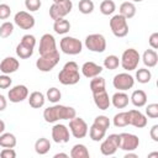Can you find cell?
Listing matches in <instances>:
<instances>
[{
  "mask_svg": "<svg viewBox=\"0 0 158 158\" xmlns=\"http://www.w3.org/2000/svg\"><path fill=\"white\" fill-rule=\"evenodd\" d=\"M74 116H77L75 109L65 105H53L44 109L43 111V118L49 123H53L58 120H70Z\"/></svg>",
  "mask_w": 158,
  "mask_h": 158,
  "instance_id": "cell-1",
  "label": "cell"
},
{
  "mask_svg": "<svg viewBox=\"0 0 158 158\" xmlns=\"http://www.w3.org/2000/svg\"><path fill=\"white\" fill-rule=\"evenodd\" d=\"M58 79L63 85H74L79 81L80 74H79V67L77 62L69 60L64 64L62 70L58 73Z\"/></svg>",
  "mask_w": 158,
  "mask_h": 158,
  "instance_id": "cell-2",
  "label": "cell"
},
{
  "mask_svg": "<svg viewBox=\"0 0 158 158\" xmlns=\"http://www.w3.org/2000/svg\"><path fill=\"white\" fill-rule=\"evenodd\" d=\"M35 44H36V38H35L33 35H30V33L23 35L20 43L16 47V54L22 59H26V58L31 57L32 53H33Z\"/></svg>",
  "mask_w": 158,
  "mask_h": 158,
  "instance_id": "cell-3",
  "label": "cell"
},
{
  "mask_svg": "<svg viewBox=\"0 0 158 158\" xmlns=\"http://www.w3.org/2000/svg\"><path fill=\"white\" fill-rule=\"evenodd\" d=\"M59 59H60L59 52L54 51L52 53H47V54L40 56V58L36 60V67L41 72H49L58 64Z\"/></svg>",
  "mask_w": 158,
  "mask_h": 158,
  "instance_id": "cell-4",
  "label": "cell"
},
{
  "mask_svg": "<svg viewBox=\"0 0 158 158\" xmlns=\"http://www.w3.org/2000/svg\"><path fill=\"white\" fill-rule=\"evenodd\" d=\"M110 28L116 37H125L128 33V23L127 19L121 14L114 15L110 20Z\"/></svg>",
  "mask_w": 158,
  "mask_h": 158,
  "instance_id": "cell-5",
  "label": "cell"
},
{
  "mask_svg": "<svg viewBox=\"0 0 158 158\" xmlns=\"http://www.w3.org/2000/svg\"><path fill=\"white\" fill-rule=\"evenodd\" d=\"M60 49L65 53V54H79L83 49V43L80 42V40L75 38V37H70V36H65L60 40Z\"/></svg>",
  "mask_w": 158,
  "mask_h": 158,
  "instance_id": "cell-6",
  "label": "cell"
},
{
  "mask_svg": "<svg viewBox=\"0 0 158 158\" xmlns=\"http://www.w3.org/2000/svg\"><path fill=\"white\" fill-rule=\"evenodd\" d=\"M139 62V53L135 48H127L121 56V65L125 70H133Z\"/></svg>",
  "mask_w": 158,
  "mask_h": 158,
  "instance_id": "cell-7",
  "label": "cell"
},
{
  "mask_svg": "<svg viewBox=\"0 0 158 158\" xmlns=\"http://www.w3.org/2000/svg\"><path fill=\"white\" fill-rule=\"evenodd\" d=\"M85 46L91 52L101 53L106 49V40L101 33H91L85 38Z\"/></svg>",
  "mask_w": 158,
  "mask_h": 158,
  "instance_id": "cell-8",
  "label": "cell"
},
{
  "mask_svg": "<svg viewBox=\"0 0 158 158\" xmlns=\"http://www.w3.org/2000/svg\"><path fill=\"white\" fill-rule=\"evenodd\" d=\"M73 9L72 0H64L62 2H53L49 7V16L52 20L67 16Z\"/></svg>",
  "mask_w": 158,
  "mask_h": 158,
  "instance_id": "cell-9",
  "label": "cell"
},
{
  "mask_svg": "<svg viewBox=\"0 0 158 158\" xmlns=\"http://www.w3.org/2000/svg\"><path fill=\"white\" fill-rule=\"evenodd\" d=\"M118 146H120V135L112 133L105 141L101 142V144H100V152L104 156H112V154L116 153Z\"/></svg>",
  "mask_w": 158,
  "mask_h": 158,
  "instance_id": "cell-10",
  "label": "cell"
},
{
  "mask_svg": "<svg viewBox=\"0 0 158 158\" xmlns=\"http://www.w3.org/2000/svg\"><path fill=\"white\" fill-rule=\"evenodd\" d=\"M69 128H70L72 135L75 138H83L88 133V123L81 117L74 116L73 118H70L69 120Z\"/></svg>",
  "mask_w": 158,
  "mask_h": 158,
  "instance_id": "cell-11",
  "label": "cell"
},
{
  "mask_svg": "<svg viewBox=\"0 0 158 158\" xmlns=\"http://www.w3.org/2000/svg\"><path fill=\"white\" fill-rule=\"evenodd\" d=\"M112 84H114L115 89H118L120 91H125V90H128L133 86L135 79L128 73H118L114 77Z\"/></svg>",
  "mask_w": 158,
  "mask_h": 158,
  "instance_id": "cell-12",
  "label": "cell"
},
{
  "mask_svg": "<svg viewBox=\"0 0 158 158\" xmlns=\"http://www.w3.org/2000/svg\"><path fill=\"white\" fill-rule=\"evenodd\" d=\"M139 146V138L133 135V133H120V146L118 148H121L122 151H135L137 147Z\"/></svg>",
  "mask_w": 158,
  "mask_h": 158,
  "instance_id": "cell-13",
  "label": "cell"
},
{
  "mask_svg": "<svg viewBox=\"0 0 158 158\" xmlns=\"http://www.w3.org/2000/svg\"><path fill=\"white\" fill-rule=\"evenodd\" d=\"M15 23L22 30H30L35 26V17L27 11H19L14 19Z\"/></svg>",
  "mask_w": 158,
  "mask_h": 158,
  "instance_id": "cell-14",
  "label": "cell"
},
{
  "mask_svg": "<svg viewBox=\"0 0 158 158\" xmlns=\"http://www.w3.org/2000/svg\"><path fill=\"white\" fill-rule=\"evenodd\" d=\"M57 51V44H56V40L51 33H44L41 40H40V56L47 54V53H52Z\"/></svg>",
  "mask_w": 158,
  "mask_h": 158,
  "instance_id": "cell-15",
  "label": "cell"
},
{
  "mask_svg": "<svg viewBox=\"0 0 158 158\" xmlns=\"http://www.w3.org/2000/svg\"><path fill=\"white\" fill-rule=\"evenodd\" d=\"M7 96H9V100L11 102H21L25 99H27V96H28V89L23 84L15 85L14 88H11L9 90Z\"/></svg>",
  "mask_w": 158,
  "mask_h": 158,
  "instance_id": "cell-16",
  "label": "cell"
},
{
  "mask_svg": "<svg viewBox=\"0 0 158 158\" xmlns=\"http://www.w3.org/2000/svg\"><path fill=\"white\" fill-rule=\"evenodd\" d=\"M69 130L63 123H57L52 127V138L56 143H67L69 141Z\"/></svg>",
  "mask_w": 158,
  "mask_h": 158,
  "instance_id": "cell-17",
  "label": "cell"
},
{
  "mask_svg": "<svg viewBox=\"0 0 158 158\" xmlns=\"http://www.w3.org/2000/svg\"><path fill=\"white\" fill-rule=\"evenodd\" d=\"M127 116H128V125H132L137 128H142L147 125L146 116L138 110H128Z\"/></svg>",
  "mask_w": 158,
  "mask_h": 158,
  "instance_id": "cell-18",
  "label": "cell"
},
{
  "mask_svg": "<svg viewBox=\"0 0 158 158\" xmlns=\"http://www.w3.org/2000/svg\"><path fill=\"white\" fill-rule=\"evenodd\" d=\"M93 98H94L95 105H96L100 110H106V109H109L111 101H110L109 94L106 93V89H105V90H100V91L93 93Z\"/></svg>",
  "mask_w": 158,
  "mask_h": 158,
  "instance_id": "cell-19",
  "label": "cell"
},
{
  "mask_svg": "<svg viewBox=\"0 0 158 158\" xmlns=\"http://www.w3.org/2000/svg\"><path fill=\"white\" fill-rule=\"evenodd\" d=\"M20 67V63L16 58L14 57H6L2 59V62L0 63V70L4 73V74H10V73H14L19 69Z\"/></svg>",
  "mask_w": 158,
  "mask_h": 158,
  "instance_id": "cell-20",
  "label": "cell"
},
{
  "mask_svg": "<svg viewBox=\"0 0 158 158\" xmlns=\"http://www.w3.org/2000/svg\"><path fill=\"white\" fill-rule=\"evenodd\" d=\"M102 72V67L94 62H85L81 65V73L86 78H94Z\"/></svg>",
  "mask_w": 158,
  "mask_h": 158,
  "instance_id": "cell-21",
  "label": "cell"
},
{
  "mask_svg": "<svg viewBox=\"0 0 158 158\" xmlns=\"http://www.w3.org/2000/svg\"><path fill=\"white\" fill-rule=\"evenodd\" d=\"M112 105L117 109H123L128 105V95L125 91H117L112 95Z\"/></svg>",
  "mask_w": 158,
  "mask_h": 158,
  "instance_id": "cell-22",
  "label": "cell"
},
{
  "mask_svg": "<svg viewBox=\"0 0 158 158\" xmlns=\"http://www.w3.org/2000/svg\"><path fill=\"white\" fill-rule=\"evenodd\" d=\"M28 104L33 109H40L44 104V95L41 91H32L28 96Z\"/></svg>",
  "mask_w": 158,
  "mask_h": 158,
  "instance_id": "cell-23",
  "label": "cell"
},
{
  "mask_svg": "<svg viewBox=\"0 0 158 158\" xmlns=\"http://www.w3.org/2000/svg\"><path fill=\"white\" fill-rule=\"evenodd\" d=\"M53 30L58 33V35H64L67 32H69L70 30V23L68 20H65L64 17L60 19H56L54 23H53Z\"/></svg>",
  "mask_w": 158,
  "mask_h": 158,
  "instance_id": "cell-24",
  "label": "cell"
},
{
  "mask_svg": "<svg viewBox=\"0 0 158 158\" xmlns=\"http://www.w3.org/2000/svg\"><path fill=\"white\" fill-rule=\"evenodd\" d=\"M131 101H132V104L135 106H138V107L146 105V102H147V94H146V91L142 90V89L135 90L132 93V95H131Z\"/></svg>",
  "mask_w": 158,
  "mask_h": 158,
  "instance_id": "cell-25",
  "label": "cell"
},
{
  "mask_svg": "<svg viewBox=\"0 0 158 158\" xmlns=\"http://www.w3.org/2000/svg\"><path fill=\"white\" fill-rule=\"evenodd\" d=\"M16 146V137L14 133L6 132L0 135V147L2 148H14Z\"/></svg>",
  "mask_w": 158,
  "mask_h": 158,
  "instance_id": "cell-26",
  "label": "cell"
},
{
  "mask_svg": "<svg viewBox=\"0 0 158 158\" xmlns=\"http://www.w3.org/2000/svg\"><path fill=\"white\" fill-rule=\"evenodd\" d=\"M120 14L126 17V19H131L135 16L136 14V6L132 1H125L120 5Z\"/></svg>",
  "mask_w": 158,
  "mask_h": 158,
  "instance_id": "cell-27",
  "label": "cell"
},
{
  "mask_svg": "<svg viewBox=\"0 0 158 158\" xmlns=\"http://www.w3.org/2000/svg\"><path fill=\"white\" fill-rule=\"evenodd\" d=\"M142 59H143V63L144 65L147 67H154L158 62V54L154 49H146L143 52V56H142Z\"/></svg>",
  "mask_w": 158,
  "mask_h": 158,
  "instance_id": "cell-28",
  "label": "cell"
},
{
  "mask_svg": "<svg viewBox=\"0 0 158 158\" xmlns=\"http://www.w3.org/2000/svg\"><path fill=\"white\" fill-rule=\"evenodd\" d=\"M49 149H51V142H49L47 138L41 137V138H38V139L35 142V151H36L37 154L43 156V154L48 153Z\"/></svg>",
  "mask_w": 158,
  "mask_h": 158,
  "instance_id": "cell-29",
  "label": "cell"
},
{
  "mask_svg": "<svg viewBox=\"0 0 158 158\" xmlns=\"http://www.w3.org/2000/svg\"><path fill=\"white\" fill-rule=\"evenodd\" d=\"M89 151L88 148L81 144V143H78V144H74L72 151H70V157L72 158H89Z\"/></svg>",
  "mask_w": 158,
  "mask_h": 158,
  "instance_id": "cell-30",
  "label": "cell"
},
{
  "mask_svg": "<svg viewBox=\"0 0 158 158\" xmlns=\"http://www.w3.org/2000/svg\"><path fill=\"white\" fill-rule=\"evenodd\" d=\"M105 133H106V130H104V128L96 126L95 123H93V125L90 126L89 136H90V138H91L93 141H95V142L101 141V139L105 137Z\"/></svg>",
  "mask_w": 158,
  "mask_h": 158,
  "instance_id": "cell-31",
  "label": "cell"
},
{
  "mask_svg": "<svg viewBox=\"0 0 158 158\" xmlns=\"http://www.w3.org/2000/svg\"><path fill=\"white\" fill-rule=\"evenodd\" d=\"M90 90H91V93L105 90V79L102 77H99V75L94 77L90 80Z\"/></svg>",
  "mask_w": 158,
  "mask_h": 158,
  "instance_id": "cell-32",
  "label": "cell"
},
{
  "mask_svg": "<svg viewBox=\"0 0 158 158\" xmlns=\"http://www.w3.org/2000/svg\"><path fill=\"white\" fill-rule=\"evenodd\" d=\"M116 10V4L114 0H102L100 4V11L102 15H111Z\"/></svg>",
  "mask_w": 158,
  "mask_h": 158,
  "instance_id": "cell-33",
  "label": "cell"
},
{
  "mask_svg": "<svg viewBox=\"0 0 158 158\" xmlns=\"http://www.w3.org/2000/svg\"><path fill=\"white\" fill-rule=\"evenodd\" d=\"M114 125L116 127H125L128 125V116H127V111H122L118 112L114 116Z\"/></svg>",
  "mask_w": 158,
  "mask_h": 158,
  "instance_id": "cell-34",
  "label": "cell"
},
{
  "mask_svg": "<svg viewBox=\"0 0 158 158\" xmlns=\"http://www.w3.org/2000/svg\"><path fill=\"white\" fill-rule=\"evenodd\" d=\"M118 64H120V59H118V57L115 56V54H110V56H107V57L104 59V67H105L106 69L114 70V69H116V68L118 67Z\"/></svg>",
  "mask_w": 158,
  "mask_h": 158,
  "instance_id": "cell-35",
  "label": "cell"
},
{
  "mask_svg": "<svg viewBox=\"0 0 158 158\" xmlns=\"http://www.w3.org/2000/svg\"><path fill=\"white\" fill-rule=\"evenodd\" d=\"M136 78H137V80H138L139 83L146 84V83H148V81L151 80L152 73H151L149 69H147V68H139V69L136 72Z\"/></svg>",
  "mask_w": 158,
  "mask_h": 158,
  "instance_id": "cell-36",
  "label": "cell"
},
{
  "mask_svg": "<svg viewBox=\"0 0 158 158\" xmlns=\"http://www.w3.org/2000/svg\"><path fill=\"white\" fill-rule=\"evenodd\" d=\"M78 9L81 14H91L93 10H94V2L93 0H80L79 4H78Z\"/></svg>",
  "mask_w": 158,
  "mask_h": 158,
  "instance_id": "cell-37",
  "label": "cell"
},
{
  "mask_svg": "<svg viewBox=\"0 0 158 158\" xmlns=\"http://www.w3.org/2000/svg\"><path fill=\"white\" fill-rule=\"evenodd\" d=\"M12 31H14V23L10 21H5L0 26V37L6 38L12 33Z\"/></svg>",
  "mask_w": 158,
  "mask_h": 158,
  "instance_id": "cell-38",
  "label": "cell"
},
{
  "mask_svg": "<svg viewBox=\"0 0 158 158\" xmlns=\"http://www.w3.org/2000/svg\"><path fill=\"white\" fill-rule=\"evenodd\" d=\"M47 99L51 101V102H53V104H56V102H58L59 100H60V98H62V94H60V90L59 89H57V88H49L48 90H47Z\"/></svg>",
  "mask_w": 158,
  "mask_h": 158,
  "instance_id": "cell-39",
  "label": "cell"
},
{
  "mask_svg": "<svg viewBox=\"0 0 158 158\" xmlns=\"http://www.w3.org/2000/svg\"><path fill=\"white\" fill-rule=\"evenodd\" d=\"M93 123H95L96 126H99V127H101V128H104V130H107V128L110 127V120H109V117L105 116V115H99V116H96V117L94 118V122H93Z\"/></svg>",
  "mask_w": 158,
  "mask_h": 158,
  "instance_id": "cell-40",
  "label": "cell"
},
{
  "mask_svg": "<svg viewBox=\"0 0 158 158\" xmlns=\"http://www.w3.org/2000/svg\"><path fill=\"white\" fill-rule=\"evenodd\" d=\"M42 5L41 0H25V6L30 11H37Z\"/></svg>",
  "mask_w": 158,
  "mask_h": 158,
  "instance_id": "cell-41",
  "label": "cell"
},
{
  "mask_svg": "<svg viewBox=\"0 0 158 158\" xmlns=\"http://www.w3.org/2000/svg\"><path fill=\"white\" fill-rule=\"evenodd\" d=\"M146 114H147L148 117H151V118L158 117V104H156V102L149 104V105L147 106V109H146Z\"/></svg>",
  "mask_w": 158,
  "mask_h": 158,
  "instance_id": "cell-42",
  "label": "cell"
},
{
  "mask_svg": "<svg viewBox=\"0 0 158 158\" xmlns=\"http://www.w3.org/2000/svg\"><path fill=\"white\" fill-rule=\"evenodd\" d=\"M11 14V9L7 4H0V20H6Z\"/></svg>",
  "mask_w": 158,
  "mask_h": 158,
  "instance_id": "cell-43",
  "label": "cell"
},
{
  "mask_svg": "<svg viewBox=\"0 0 158 158\" xmlns=\"http://www.w3.org/2000/svg\"><path fill=\"white\" fill-rule=\"evenodd\" d=\"M11 83H12V80L7 74L0 75V89H7L11 85Z\"/></svg>",
  "mask_w": 158,
  "mask_h": 158,
  "instance_id": "cell-44",
  "label": "cell"
},
{
  "mask_svg": "<svg viewBox=\"0 0 158 158\" xmlns=\"http://www.w3.org/2000/svg\"><path fill=\"white\" fill-rule=\"evenodd\" d=\"M0 157L1 158H15L16 157V152L14 151V148H4L0 152Z\"/></svg>",
  "mask_w": 158,
  "mask_h": 158,
  "instance_id": "cell-45",
  "label": "cell"
},
{
  "mask_svg": "<svg viewBox=\"0 0 158 158\" xmlns=\"http://www.w3.org/2000/svg\"><path fill=\"white\" fill-rule=\"evenodd\" d=\"M148 43H149V46H151L153 49H157V48H158V32H153V33L149 36Z\"/></svg>",
  "mask_w": 158,
  "mask_h": 158,
  "instance_id": "cell-46",
  "label": "cell"
},
{
  "mask_svg": "<svg viewBox=\"0 0 158 158\" xmlns=\"http://www.w3.org/2000/svg\"><path fill=\"white\" fill-rule=\"evenodd\" d=\"M151 138L154 141V142H158V125H153L152 128H151Z\"/></svg>",
  "mask_w": 158,
  "mask_h": 158,
  "instance_id": "cell-47",
  "label": "cell"
},
{
  "mask_svg": "<svg viewBox=\"0 0 158 158\" xmlns=\"http://www.w3.org/2000/svg\"><path fill=\"white\" fill-rule=\"evenodd\" d=\"M6 105H7V101H6L5 96L0 94V111H4L6 109Z\"/></svg>",
  "mask_w": 158,
  "mask_h": 158,
  "instance_id": "cell-48",
  "label": "cell"
},
{
  "mask_svg": "<svg viewBox=\"0 0 158 158\" xmlns=\"http://www.w3.org/2000/svg\"><path fill=\"white\" fill-rule=\"evenodd\" d=\"M54 158H68V154H65V153H56Z\"/></svg>",
  "mask_w": 158,
  "mask_h": 158,
  "instance_id": "cell-49",
  "label": "cell"
},
{
  "mask_svg": "<svg viewBox=\"0 0 158 158\" xmlns=\"http://www.w3.org/2000/svg\"><path fill=\"white\" fill-rule=\"evenodd\" d=\"M125 158H138V156L136 154V153H127V154H125Z\"/></svg>",
  "mask_w": 158,
  "mask_h": 158,
  "instance_id": "cell-50",
  "label": "cell"
},
{
  "mask_svg": "<svg viewBox=\"0 0 158 158\" xmlns=\"http://www.w3.org/2000/svg\"><path fill=\"white\" fill-rule=\"evenodd\" d=\"M5 131V122L2 120H0V135Z\"/></svg>",
  "mask_w": 158,
  "mask_h": 158,
  "instance_id": "cell-51",
  "label": "cell"
},
{
  "mask_svg": "<svg viewBox=\"0 0 158 158\" xmlns=\"http://www.w3.org/2000/svg\"><path fill=\"white\" fill-rule=\"evenodd\" d=\"M148 158H158V152H153L148 154Z\"/></svg>",
  "mask_w": 158,
  "mask_h": 158,
  "instance_id": "cell-52",
  "label": "cell"
},
{
  "mask_svg": "<svg viewBox=\"0 0 158 158\" xmlns=\"http://www.w3.org/2000/svg\"><path fill=\"white\" fill-rule=\"evenodd\" d=\"M62 1H64V0H53V2H62Z\"/></svg>",
  "mask_w": 158,
  "mask_h": 158,
  "instance_id": "cell-53",
  "label": "cell"
},
{
  "mask_svg": "<svg viewBox=\"0 0 158 158\" xmlns=\"http://www.w3.org/2000/svg\"><path fill=\"white\" fill-rule=\"evenodd\" d=\"M133 1H137V2H139V1H142V0H133Z\"/></svg>",
  "mask_w": 158,
  "mask_h": 158,
  "instance_id": "cell-54",
  "label": "cell"
}]
</instances>
